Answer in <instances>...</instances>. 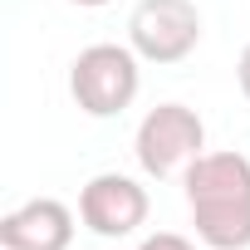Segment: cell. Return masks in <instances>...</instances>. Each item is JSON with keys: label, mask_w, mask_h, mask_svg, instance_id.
<instances>
[{"label": "cell", "mask_w": 250, "mask_h": 250, "mask_svg": "<svg viewBox=\"0 0 250 250\" xmlns=\"http://www.w3.org/2000/svg\"><path fill=\"white\" fill-rule=\"evenodd\" d=\"M69 240H74V211L54 196H35L0 221L5 250H69Z\"/></svg>", "instance_id": "5"}, {"label": "cell", "mask_w": 250, "mask_h": 250, "mask_svg": "<svg viewBox=\"0 0 250 250\" xmlns=\"http://www.w3.org/2000/svg\"><path fill=\"white\" fill-rule=\"evenodd\" d=\"M128 40L147 64H177L201 44V10L191 0H138Z\"/></svg>", "instance_id": "3"}, {"label": "cell", "mask_w": 250, "mask_h": 250, "mask_svg": "<svg viewBox=\"0 0 250 250\" xmlns=\"http://www.w3.org/2000/svg\"><path fill=\"white\" fill-rule=\"evenodd\" d=\"M79 216L93 235H133L143 221H147V191L123 177V172H98L83 191H79Z\"/></svg>", "instance_id": "4"}, {"label": "cell", "mask_w": 250, "mask_h": 250, "mask_svg": "<svg viewBox=\"0 0 250 250\" xmlns=\"http://www.w3.org/2000/svg\"><path fill=\"white\" fill-rule=\"evenodd\" d=\"M138 88H143V69H138V49L128 44H88L69 69V93L88 118L123 113L138 98Z\"/></svg>", "instance_id": "1"}, {"label": "cell", "mask_w": 250, "mask_h": 250, "mask_svg": "<svg viewBox=\"0 0 250 250\" xmlns=\"http://www.w3.org/2000/svg\"><path fill=\"white\" fill-rule=\"evenodd\" d=\"M201 147H206V123L187 103H157L138 123V138H133L138 167L147 177H172L182 162L201 157Z\"/></svg>", "instance_id": "2"}, {"label": "cell", "mask_w": 250, "mask_h": 250, "mask_svg": "<svg viewBox=\"0 0 250 250\" xmlns=\"http://www.w3.org/2000/svg\"><path fill=\"white\" fill-rule=\"evenodd\" d=\"M138 250H196L187 235H177V230H157V235H147Z\"/></svg>", "instance_id": "8"}, {"label": "cell", "mask_w": 250, "mask_h": 250, "mask_svg": "<svg viewBox=\"0 0 250 250\" xmlns=\"http://www.w3.org/2000/svg\"><path fill=\"white\" fill-rule=\"evenodd\" d=\"M235 74H240V93L250 98V44H245V54H240V64H235Z\"/></svg>", "instance_id": "9"}, {"label": "cell", "mask_w": 250, "mask_h": 250, "mask_svg": "<svg viewBox=\"0 0 250 250\" xmlns=\"http://www.w3.org/2000/svg\"><path fill=\"white\" fill-rule=\"evenodd\" d=\"M74 5H83V10H98V5H108V0H74Z\"/></svg>", "instance_id": "10"}, {"label": "cell", "mask_w": 250, "mask_h": 250, "mask_svg": "<svg viewBox=\"0 0 250 250\" xmlns=\"http://www.w3.org/2000/svg\"><path fill=\"white\" fill-rule=\"evenodd\" d=\"M187 201H250V162L240 152H201L187 162Z\"/></svg>", "instance_id": "6"}, {"label": "cell", "mask_w": 250, "mask_h": 250, "mask_svg": "<svg viewBox=\"0 0 250 250\" xmlns=\"http://www.w3.org/2000/svg\"><path fill=\"white\" fill-rule=\"evenodd\" d=\"M191 226L211 250H245L250 245V201H201V206H191Z\"/></svg>", "instance_id": "7"}]
</instances>
